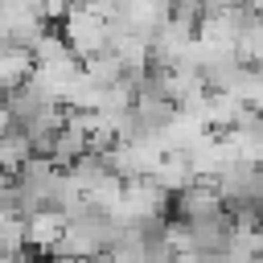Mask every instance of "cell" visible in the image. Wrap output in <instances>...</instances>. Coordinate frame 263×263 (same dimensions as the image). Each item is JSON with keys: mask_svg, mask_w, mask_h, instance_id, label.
Returning <instances> with one entry per match:
<instances>
[{"mask_svg": "<svg viewBox=\"0 0 263 263\" xmlns=\"http://www.w3.org/2000/svg\"><path fill=\"white\" fill-rule=\"evenodd\" d=\"M58 29L66 33L70 49H74L82 62L95 58V53H103V49H111V21H107L99 8H90V4H74Z\"/></svg>", "mask_w": 263, "mask_h": 263, "instance_id": "6da1fadb", "label": "cell"}, {"mask_svg": "<svg viewBox=\"0 0 263 263\" xmlns=\"http://www.w3.org/2000/svg\"><path fill=\"white\" fill-rule=\"evenodd\" d=\"M168 210V189L156 177H136L127 181L123 193V222H160Z\"/></svg>", "mask_w": 263, "mask_h": 263, "instance_id": "7a4b0ae2", "label": "cell"}, {"mask_svg": "<svg viewBox=\"0 0 263 263\" xmlns=\"http://www.w3.org/2000/svg\"><path fill=\"white\" fill-rule=\"evenodd\" d=\"M173 205H177V218H189V222H197V218L222 214V210H226V197H222V185H218V181H205V177H197L189 189H181V193L173 197Z\"/></svg>", "mask_w": 263, "mask_h": 263, "instance_id": "3957f363", "label": "cell"}, {"mask_svg": "<svg viewBox=\"0 0 263 263\" xmlns=\"http://www.w3.org/2000/svg\"><path fill=\"white\" fill-rule=\"evenodd\" d=\"M33 156H37V148H33L29 132H25L21 123L4 119V140H0V164H4V177H16Z\"/></svg>", "mask_w": 263, "mask_h": 263, "instance_id": "277c9868", "label": "cell"}, {"mask_svg": "<svg viewBox=\"0 0 263 263\" xmlns=\"http://www.w3.org/2000/svg\"><path fill=\"white\" fill-rule=\"evenodd\" d=\"M205 132H214V127H210L201 115H189V111H181V107H177V115L160 127V136H164L168 152H189V148H193Z\"/></svg>", "mask_w": 263, "mask_h": 263, "instance_id": "5b68a950", "label": "cell"}, {"mask_svg": "<svg viewBox=\"0 0 263 263\" xmlns=\"http://www.w3.org/2000/svg\"><path fill=\"white\" fill-rule=\"evenodd\" d=\"M66 214L62 210H41V214H33L29 218V226H25V242H29V251H53L58 242H62V234H66Z\"/></svg>", "mask_w": 263, "mask_h": 263, "instance_id": "8992f818", "label": "cell"}, {"mask_svg": "<svg viewBox=\"0 0 263 263\" xmlns=\"http://www.w3.org/2000/svg\"><path fill=\"white\" fill-rule=\"evenodd\" d=\"M247 111H251V107H247L238 95H230V90H210V99H205V123H210L214 132L238 127Z\"/></svg>", "mask_w": 263, "mask_h": 263, "instance_id": "52a82bcc", "label": "cell"}, {"mask_svg": "<svg viewBox=\"0 0 263 263\" xmlns=\"http://www.w3.org/2000/svg\"><path fill=\"white\" fill-rule=\"evenodd\" d=\"M33 70H37V53H33V49H25V45H4V53H0V78H4V90L25 86Z\"/></svg>", "mask_w": 263, "mask_h": 263, "instance_id": "ba28073f", "label": "cell"}, {"mask_svg": "<svg viewBox=\"0 0 263 263\" xmlns=\"http://www.w3.org/2000/svg\"><path fill=\"white\" fill-rule=\"evenodd\" d=\"M156 181H160L168 193L189 189V185L197 181V168H193L189 152H164V160H160V168H156Z\"/></svg>", "mask_w": 263, "mask_h": 263, "instance_id": "9c48e42d", "label": "cell"}, {"mask_svg": "<svg viewBox=\"0 0 263 263\" xmlns=\"http://www.w3.org/2000/svg\"><path fill=\"white\" fill-rule=\"evenodd\" d=\"M123 193H127V181L119 177V173H107L86 197H90V205L99 210V214H111V218H123Z\"/></svg>", "mask_w": 263, "mask_h": 263, "instance_id": "30bf717a", "label": "cell"}, {"mask_svg": "<svg viewBox=\"0 0 263 263\" xmlns=\"http://www.w3.org/2000/svg\"><path fill=\"white\" fill-rule=\"evenodd\" d=\"M136 115H140L144 127L160 132V127L177 115V103H173V99H160V95H136Z\"/></svg>", "mask_w": 263, "mask_h": 263, "instance_id": "8fae6325", "label": "cell"}, {"mask_svg": "<svg viewBox=\"0 0 263 263\" xmlns=\"http://www.w3.org/2000/svg\"><path fill=\"white\" fill-rule=\"evenodd\" d=\"M86 70L99 78V82H119L123 74H127V66L111 53V49H103V53H95V58H86Z\"/></svg>", "mask_w": 263, "mask_h": 263, "instance_id": "7c38bea8", "label": "cell"}, {"mask_svg": "<svg viewBox=\"0 0 263 263\" xmlns=\"http://www.w3.org/2000/svg\"><path fill=\"white\" fill-rule=\"evenodd\" d=\"M247 8L251 12H263V0H247Z\"/></svg>", "mask_w": 263, "mask_h": 263, "instance_id": "4fadbf2b", "label": "cell"}]
</instances>
